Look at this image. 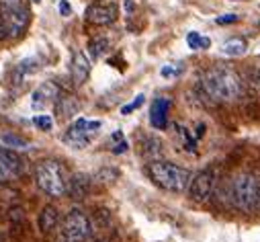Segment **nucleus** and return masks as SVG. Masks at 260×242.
Listing matches in <instances>:
<instances>
[{"label": "nucleus", "mask_w": 260, "mask_h": 242, "mask_svg": "<svg viewBox=\"0 0 260 242\" xmlns=\"http://www.w3.org/2000/svg\"><path fill=\"white\" fill-rule=\"evenodd\" d=\"M59 222V214H57V207L55 205H45L39 214V228L41 232H51Z\"/></svg>", "instance_id": "2eb2a0df"}, {"label": "nucleus", "mask_w": 260, "mask_h": 242, "mask_svg": "<svg viewBox=\"0 0 260 242\" xmlns=\"http://www.w3.org/2000/svg\"><path fill=\"white\" fill-rule=\"evenodd\" d=\"M0 23L7 31V37H17L25 31L29 13L25 7H0Z\"/></svg>", "instance_id": "0eeeda50"}, {"label": "nucleus", "mask_w": 260, "mask_h": 242, "mask_svg": "<svg viewBox=\"0 0 260 242\" xmlns=\"http://www.w3.org/2000/svg\"><path fill=\"white\" fill-rule=\"evenodd\" d=\"M59 97V88L53 82H41L33 93H31V109L33 111H43L49 105H53Z\"/></svg>", "instance_id": "9b49d317"}, {"label": "nucleus", "mask_w": 260, "mask_h": 242, "mask_svg": "<svg viewBox=\"0 0 260 242\" xmlns=\"http://www.w3.org/2000/svg\"><path fill=\"white\" fill-rule=\"evenodd\" d=\"M205 134V126H197V138H203Z\"/></svg>", "instance_id": "473e14b6"}, {"label": "nucleus", "mask_w": 260, "mask_h": 242, "mask_svg": "<svg viewBox=\"0 0 260 242\" xmlns=\"http://www.w3.org/2000/svg\"><path fill=\"white\" fill-rule=\"evenodd\" d=\"M3 144H5V148H13V150H27L29 148V142L21 136H15V134H3Z\"/></svg>", "instance_id": "6ab92c4d"}, {"label": "nucleus", "mask_w": 260, "mask_h": 242, "mask_svg": "<svg viewBox=\"0 0 260 242\" xmlns=\"http://www.w3.org/2000/svg\"><path fill=\"white\" fill-rule=\"evenodd\" d=\"M123 7H125V13L127 15H132L136 11V3H134V0H123Z\"/></svg>", "instance_id": "c85d7f7f"}, {"label": "nucleus", "mask_w": 260, "mask_h": 242, "mask_svg": "<svg viewBox=\"0 0 260 242\" xmlns=\"http://www.w3.org/2000/svg\"><path fill=\"white\" fill-rule=\"evenodd\" d=\"M176 130H178V136H180V140H182L184 148H186L188 152H194V140L188 136V132H186V130H182L180 126H176Z\"/></svg>", "instance_id": "b1692460"}, {"label": "nucleus", "mask_w": 260, "mask_h": 242, "mask_svg": "<svg viewBox=\"0 0 260 242\" xmlns=\"http://www.w3.org/2000/svg\"><path fill=\"white\" fill-rule=\"evenodd\" d=\"M78 111H80V103H78L76 99H72V97L61 99V101L57 103V115H59V119L74 117Z\"/></svg>", "instance_id": "a211bd4d"}, {"label": "nucleus", "mask_w": 260, "mask_h": 242, "mask_svg": "<svg viewBox=\"0 0 260 242\" xmlns=\"http://www.w3.org/2000/svg\"><path fill=\"white\" fill-rule=\"evenodd\" d=\"M3 39H9V37H7V31H5L3 23H0V41H3Z\"/></svg>", "instance_id": "2f4dec72"}, {"label": "nucleus", "mask_w": 260, "mask_h": 242, "mask_svg": "<svg viewBox=\"0 0 260 242\" xmlns=\"http://www.w3.org/2000/svg\"><path fill=\"white\" fill-rule=\"evenodd\" d=\"M0 7H23V0H0Z\"/></svg>", "instance_id": "cd10ccee"}, {"label": "nucleus", "mask_w": 260, "mask_h": 242, "mask_svg": "<svg viewBox=\"0 0 260 242\" xmlns=\"http://www.w3.org/2000/svg\"><path fill=\"white\" fill-rule=\"evenodd\" d=\"M37 70H39V62H37L35 57H27V59H23V62L15 68V78H17L19 82H23L25 78L33 76Z\"/></svg>", "instance_id": "f3484780"}, {"label": "nucleus", "mask_w": 260, "mask_h": 242, "mask_svg": "<svg viewBox=\"0 0 260 242\" xmlns=\"http://www.w3.org/2000/svg\"><path fill=\"white\" fill-rule=\"evenodd\" d=\"M144 103H146V95H138L132 103H127V105L121 107V113H123V115H129V113H134L136 109H140Z\"/></svg>", "instance_id": "4be33fe9"}, {"label": "nucleus", "mask_w": 260, "mask_h": 242, "mask_svg": "<svg viewBox=\"0 0 260 242\" xmlns=\"http://www.w3.org/2000/svg\"><path fill=\"white\" fill-rule=\"evenodd\" d=\"M33 3H39V0H33Z\"/></svg>", "instance_id": "f704fd0d"}, {"label": "nucleus", "mask_w": 260, "mask_h": 242, "mask_svg": "<svg viewBox=\"0 0 260 242\" xmlns=\"http://www.w3.org/2000/svg\"><path fill=\"white\" fill-rule=\"evenodd\" d=\"M84 17L92 25H111L119 17V7L113 0H96L86 9Z\"/></svg>", "instance_id": "6e6552de"}, {"label": "nucleus", "mask_w": 260, "mask_h": 242, "mask_svg": "<svg viewBox=\"0 0 260 242\" xmlns=\"http://www.w3.org/2000/svg\"><path fill=\"white\" fill-rule=\"evenodd\" d=\"M186 43H188L190 49H201V33L190 31V33L186 35Z\"/></svg>", "instance_id": "393cba45"}, {"label": "nucleus", "mask_w": 260, "mask_h": 242, "mask_svg": "<svg viewBox=\"0 0 260 242\" xmlns=\"http://www.w3.org/2000/svg\"><path fill=\"white\" fill-rule=\"evenodd\" d=\"M61 234L68 242H84L92 234L88 216L82 209H70L61 220Z\"/></svg>", "instance_id": "423d86ee"}, {"label": "nucleus", "mask_w": 260, "mask_h": 242, "mask_svg": "<svg viewBox=\"0 0 260 242\" xmlns=\"http://www.w3.org/2000/svg\"><path fill=\"white\" fill-rule=\"evenodd\" d=\"M109 39H105V37H99V39H94V41H90V55L92 57H101L107 49H109Z\"/></svg>", "instance_id": "aec40b11"}, {"label": "nucleus", "mask_w": 260, "mask_h": 242, "mask_svg": "<svg viewBox=\"0 0 260 242\" xmlns=\"http://www.w3.org/2000/svg\"><path fill=\"white\" fill-rule=\"evenodd\" d=\"M33 124H35V128H39L41 132H51V130H53V119H51V115H45V113L35 115V117H33Z\"/></svg>", "instance_id": "412c9836"}, {"label": "nucleus", "mask_w": 260, "mask_h": 242, "mask_svg": "<svg viewBox=\"0 0 260 242\" xmlns=\"http://www.w3.org/2000/svg\"><path fill=\"white\" fill-rule=\"evenodd\" d=\"M35 180L43 193L51 195V197H61L66 195V187H68V176L63 166L55 160H43L37 164L35 168Z\"/></svg>", "instance_id": "7ed1b4c3"}, {"label": "nucleus", "mask_w": 260, "mask_h": 242, "mask_svg": "<svg viewBox=\"0 0 260 242\" xmlns=\"http://www.w3.org/2000/svg\"><path fill=\"white\" fill-rule=\"evenodd\" d=\"M258 193H260V183L256 180V176H252L248 172H242V174L234 176L232 197H234V203L242 211L252 214V211L258 209Z\"/></svg>", "instance_id": "20e7f679"}, {"label": "nucleus", "mask_w": 260, "mask_h": 242, "mask_svg": "<svg viewBox=\"0 0 260 242\" xmlns=\"http://www.w3.org/2000/svg\"><path fill=\"white\" fill-rule=\"evenodd\" d=\"M88 189H90V178H88L86 174L78 172V174H74V176L68 178L66 193H70L74 199H82V197H86Z\"/></svg>", "instance_id": "4468645a"}, {"label": "nucleus", "mask_w": 260, "mask_h": 242, "mask_svg": "<svg viewBox=\"0 0 260 242\" xmlns=\"http://www.w3.org/2000/svg\"><path fill=\"white\" fill-rule=\"evenodd\" d=\"M0 148H3V146H0Z\"/></svg>", "instance_id": "e433bc0d"}, {"label": "nucleus", "mask_w": 260, "mask_h": 242, "mask_svg": "<svg viewBox=\"0 0 260 242\" xmlns=\"http://www.w3.org/2000/svg\"><path fill=\"white\" fill-rule=\"evenodd\" d=\"M236 21H238V15H234V13H228V15L215 19L217 25H230V23H236Z\"/></svg>", "instance_id": "bb28decb"}, {"label": "nucleus", "mask_w": 260, "mask_h": 242, "mask_svg": "<svg viewBox=\"0 0 260 242\" xmlns=\"http://www.w3.org/2000/svg\"><path fill=\"white\" fill-rule=\"evenodd\" d=\"M168 109H170V99L166 97H158L152 101L150 107V124L156 130H164L168 124Z\"/></svg>", "instance_id": "f8f14e48"}, {"label": "nucleus", "mask_w": 260, "mask_h": 242, "mask_svg": "<svg viewBox=\"0 0 260 242\" xmlns=\"http://www.w3.org/2000/svg\"><path fill=\"white\" fill-rule=\"evenodd\" d=\"M103 128V124L99 119H84V117H78L74 124L66 130L63 134V142L70 144L72 148L80 150L84 146H88L92 142V138L96 136V132Z\"/></svg>", "instance_id": "39448f33"}, {"label": "nucleus", "mask_w": 260, "mask_h": 242, "mask_svg": "<svg viewBox=\"0 0 260 242\" xmlns=\"http://www.w3.org/2000/svg\"><path fill=\"white\" fill-rule=\"evenodd\" d=\"M180 72H182V66H178V64H168V66H162L160 76H162V78H176Z\"/></svg>", "instance_id": "5701e85b"}, {"label": "nucleus", "mask_w": 260, "mask_h": 242, "mask_svg": "<svg viewBox=\"0 0 260 242\" xmlns=\"http://www.w3.org/2000/svg\"><path fill=\"white\" fill-rule=\"evenodd\" d=\"M248 49V43L242 39V37H234V39H228L223 45H221V53L223 55H230V57H238V55H244Z\"/></svg>", "instance_id": "dca6fc26"}, {"label": "nucleus", "mask_w": 260, "mask_h": 242, "mask_svg": "<svg viewBox=\"0 0 260 242\" xmlns=\"http://www.w3.org/2000/svg\"><path fill=\"white\" fill-rule=\"evenodd\" d=\"M57 11H59V15H61V17H70V15H72V7H70L68 0H59Z\"/></svg>", "instance_id": "a878e982"}, {"label": "nucleus", "mask_w": 260, "mask_h": 242, "mask_svg": "<svg viewBox=\"0 0 260 242\" xmlns=\"http://www.w3.org/2000/svg\"><path fill=\"white\" fill-rule=\"evenodd\" d=\"M127 142H121V144H117L115 148H113V154H123V152H127Z\"/></svg>", "instance_id": "c756f323"}, {"label": "nucleus", "mask_w": 260, "mask_h": 242, "mask_svg": "<svg viewBox=\"0 0 260 242\" xmlns=\"http://www.w3.org/2000/svg\"><path fill=\"white\" fill-rule=\"evenodd\" d=\"M90 74V59L86 57V53L82 51H74L72 55V80L74 84H84L86 78Z\"/></svg>", "instance_id": "ddd939ff"}, {"label": "nucleus", "mask_w": 260, "mask_h": 242, "mask_svg": "<svg viewBox=\"0 0 260 242\" xmlns=\"http://www.w3.org/2000/svg\"><path fill=\"white\" fill-rule=\"evenodd\" d=\"M203 93L215 101H234L240 95V78L230 68H211L201 78Z\"/></svg>", "instance_id": "f257e3e1"}, {"label": "nucleus", "mask_w": 260, "mask_h": 242, "mask_svg": "<svg viewBox=\"0 0 260 242\" xmlns=\"http://www.w3.org/2000/svg\"><path fill=\"white\" fill-rule=\"evenodd\" d=\"M148 174L160 189H166L172 193H182L184 189H188V183H190V172L186 168H180V166H176L172 162H164V160L150 162Z\"/></svg>", "instance_id": "f03ea898"}, {"label": "nucleus", "mask_w": 260, "mask_h": 242, "mask_svg": "<svg viewBox=\"0 0 260 242\" xmlns=\"http://www.w3.org/2000/svg\"><path fill=\"white\" fill-rule=\"evenodd\" d=\"M21 158L11 148H0V183H11L21 174Z\"/></svg>", "instance_id": "9d476101"}, {"label": "nucleus", "mask_w": 260, "mask_h": 242, "mask_svg": "<svg viewBox=\"0 0 260 242\" xmlns=\"http://www.w3.org/2000/svg\"><path fill=\"white\" fill-rule=\"evenodd\" d=\"M211 45V39L209 37H201V49H207Z\"/></svg>", "instance_id": "7c9ffc66"}, {"label": "nucleus", "mask_w": 260, "mask_h": 242, "mask_svg": "<svg viewBox=\"0 0 260 242\" xmlns=\"http://www.w3.org/2000/svg\"><path fill=\"white\" fill-rule=\"evenodd\" d=\"M236 3H240V0H236Z\"/></svg>", "instance_id": "c9c22d12"}, {"label": "nucleus", "mask_w": 260, "mask_h": 242, "mask_svg": "<svg viewBox=\"0 0 260 242\" xmlns=\"http://www.w3.org/2000/svg\"><path fill=\"white\" fill-rule=\"evenodd\" d=\"M258 207H260V193H258Z\"/></svg>", "instance_id": "72a5a7b5"}, {"label": "nucleus", "mask_w": 260, "mask_h": 242, "mask_svg": "<svg viewBox=\"0 0 260 242\" xmlns=\"http://www.w3.org/2000/svg\"><path fill=\"white\" fill-rule=\"evenodd\" d=\"M215 185V172L211 168L201 170L199 174L190 176V183H188V195L192 201H205Z\"/></svg>", "instance_id": "1a4fd4ad"}]
</instances>
